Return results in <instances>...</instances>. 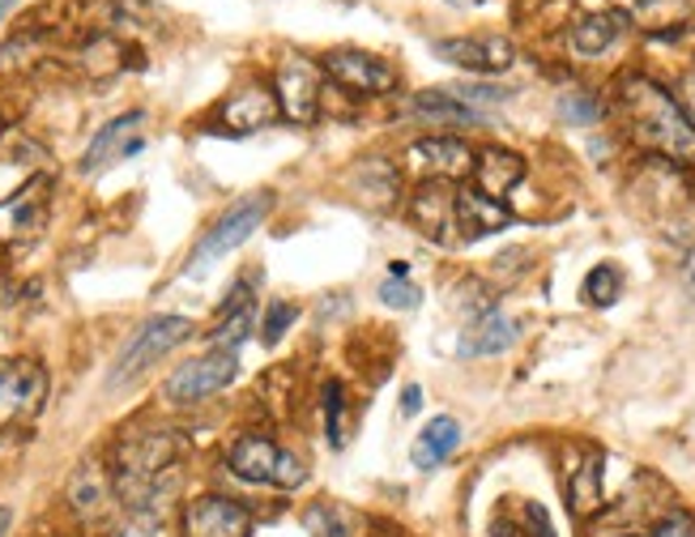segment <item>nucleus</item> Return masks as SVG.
Segmentation results:
<instances>
[{
    "instance_id": "obj_33",
    "label": "nucleus",
    "mask_w": 695,
    "mask_h": 537,
    "mask_svg": "<svg viewBox=\"0 0 695 537\" xmlns=\"http://www.w3.org/2000/svg\"><path fill=\"white\" fill-rule=\"evenodd\" d=\"M380 298H385V307H398V312H414L418 307V286H410L405 278H389L385 286H380Z\"/></svg>"
},
{
    "instance_id": "obj_17",
    "label": "nucleus",
    "mask_w": 695,
    "mask_h": 537,
    "mask_svg": "<svg viewBox=\"0 0 695 537\" xmlns=\"http://www.w3.org/2000/svg\"><path fill=\"white\" fill-rule=\"evenodd\" d=\"M474 188L487 193L491 200H503L521 180H525V158L512 154V149L487 146L483 154H474Z\"/></svg>"
},
{
    "instance_id": "obj_37",
    "label": "nucleus",
    "mask_w": 695,
    "mask_h": 537,
    "mask_svg": "<svg viewBox=\"0 0 695 537\" xmlns=\"http://www.w3.org/2000/svg\"><path fill=\"white\" fill-rule=\"evenodd\" d=\"M679 107H683V111H687V120H692L695 124V69L692 73H683V82H679Z\"/></svg>"
},
{
    "instance_id": "obj_21",
    "label": "nucleus",
    "mask_w": 695,
    "mask_h": 537,
    "mask_svg": "<svg viewBox=\"0 0 695 537\" xmlns=\"http://www.w3.org/2000/svg\"><path fill=\"white\" fill-rule=\"evenodd\" d=\"M606 461H601V452H585V461L568 474V503H572V512L581 516V521H589L601 512V503H606V490H601V478H606V469H601Z\"/></svg>"
},
{
    "instance_id": "obj_22",
    "label": "nucleus",
    "mask_w": 695,
    "mask_h": 537,
    "mask_svg": "<svg viewBox=\"0 0 695 537\" xmlns=\"http://www.w3.org/2000/svg\"><path fill=\"white\" fill-rule=\"evenodd\" d=\"M456 443H461V423L440 414V418H431L418 431V440L410 448V461H414V469H436V465H444L448 456L456 452Z\"/></svg>"
},
{
    "instance_id": "obj_31",
    "label": "nucleus",
    "mask_w": 695,
    "mask_h": 537,
    "mask_svg": "<svg viewBox=\"0 0 695 537\" xmlns=\"http://www.w3.org/2000/svg\"><path fill=\"white\" fill-rule=\"evenodd\" d=\"M295 316H298V307L291 298H273V303L265 307V320H260V342L278 345L286 338V329L295 325Z\"/></svg>"
},
{
    "instance_id": "obj_35",
    "label": "nucleus",
    "mask_w": 695,
    "mask_h": 537,
    "mask_svg": "<svg viewBox=\"0 0 695 537\" xmlns=\"http://www.w3.org/2000/svg\"><path fill=\"white\" fill-rule=\"evenodd\" d=\"M452 95L461 98V102H470V107H487V102H503L508 98V90H499V86H456Z\"/></svg>"
},
{
    "instance_id": "obj_39",
    "label": "nucleus",
    "mask_w": 695,
    "mask_h": 537,
    "mask_svg": "<svg viewBox=\"0 0 695 537\" xmlns=\"http://www.w3.org/2000/svg\"><path fill=\"white\" fill-rule=\"evenodd\" d=\"M683 282H687V291L695 294V252L687 256V265H683Z\"/></svg>"
},
{
    "instance_id": "obj_34",
    "label": "nucleus",
    "mask_w": 695,
    "mask_h": 537,
    "mask_svg": "<svg viewBox=\"0 0 695 537\" xmlns=\"http://www.w3.org/2000/svg\"><path fill=\"white\" fill-rule=\"evenodd\" d=\"M653 537H695V521L683 512V508H674L670 516H661V521H657Z\"/></svg>"
},
{
    "instance_id": "obj_43",
    "label": "nucleus",
    "mask_w": 695,
    "mask_h": 537,
    "mask_svg": "<svg viewBox=\"0 0 695 537\" xmlns=\"http://www.w3.org/2000/svg\"><path fill=\"white\" fill-rule=\"evenodd\" d=\"M13 4H17V0H0V17H4V13L13 9Z\"/></svg>"
},
{
    "instance_id": "obj_14",
    "label": "nucleus",
    "mask_w": 695,
    "mask_h": 537,
    "mask_svg": "<svg viewBox=\"0 0 695 537\" xmlns=\"http://www.w3.org/2000/svg\"><path fill=\"white\" fill-rule=\"evenodd\" d=\"M431 51L448 60V64H456V69H470V73H503V69H512V60H516V48L508 44V39H499V35H483V39H436Z\"/></svg>"
},
{
    "instance_id": "obj_8",
    "label": "nucleus",
    "mask_w": 695,
    "mask_h": 537,
    "mask_svg": "<svg viewBox=\"0 0 695 537\" xmlns=\"http://www.w3.org/2000/svg\"><path fill=\"white\" fill-rule=\"evenodd\" d=\"M273 98H278V111L291 124H298V129L316 124L320 120V73H316V64L303 60V56H291L273 73Z\"/></svg>"
},
{
    "instance_id": "obj_20",
    "label": "nucleus",
    "mask_w": 695,
    "mask_h": 537,
    "mask_svg": "<svg viewBox=\"0 0 695 537\" xmlns=\"http://www.w3.org/2000/svg\"><path fill=\"white\" fill-rule=\"evenodd\" d=\"M512 342H516V320L503 312H483L470 325V333L461 338V358H491V354H503Z\"/></svg>"
},
{
    "instance_id": "obj_36",
    "label": "nucleus",
    "mask_w": 695,
    "mask_h": 537,
    "mask_svg": "<svg viewBox=\"0 0 695 537\" xmlns=\"http://www.w3.org/2000/svg\"><path fill=\"white\" fill-rule=\"evenodd\" d=\"M525 516H529V529H534V537H554V529H550V516L542 503H525Z\"/></svg>"
},
{
    "instance_id": "obj_3",
    "label": "nucleus",
    "mask_w": 695,
    "mask_h": 537,
    "mask_svg": "<svg viewBox=\"0 0 695 537\" xmlns=\"http://www.w3.org/2000/svg\"><path fill=\"white\" fill-rule=\"evenodd\" d=\"M227 465L235 478L244 483H256V487H278V490H295L307 483V469L295 452L278 448L269 436H240L227 452Z\"/></svg>"
},
{
    "instance_id": "obj_18",
    "label": "nucleus",
    "mask_w": 695,
    "mask_h": 537,
    "mask_svg": "<svg viewBox=\"0 0 695 537\" xmlns=\"http://www.w3.org/2000/svg\"><path fill=\"white\" fill-rule=\"evenodd\" d=\"M410 115L427 120V124H448V129H478L487 124V111L461 102L452 90H423L410 98Z\"/></svg>"
},
{
    "instance_id": "obj_44",
    "label": "nucleus",
    "mask_w": 695,
    "mask_h": 537,
    "mask_svg": "<svg viewBox=\"0 0 695 537\" xmlns=\"http://www.w3.org/2000/svg\"><path fill=\"white\" fill-rule=\"evenodd\" d=\"M623 537H641V534H623Z\"/></svg>"
},
{
    "instance_id": "obj_28",
    "label": "nucleus",
    "mask_w": 695,
    "mask_h": 537,
    "mask_svg": "<svg viewBox=\"0 0 695 537\" xmlns=\"http://www.w3.org/2000/svg\"><path fill=\"white\" fill-rule=\"evenodd\" d=\"M320 405H325V436L329 448H342L346 443V385L342 380H329L320 389Z\"/></svg>"
},
{
    "instance_id": "obj_25",
    "label": "nucleus",
    "mask_w": 695,
    "mask_h": 537,
    "mask_svg": "<svg viewBox=\"0 0 695 537\" xmlns=\"http://www.w3.org/2000/svg\"><path fill=\"white\" fill-rule=\"evenodd\" d=\"M614 4L641 30H670L692 17V0H614Z\"/></svg>"
},
{
    "instance_id": "obj_24",
    "label": "nucleus",
    "mask_w": 695,
    "mask_h": 537,
    "mask_svg": "<svg viewBox=\"0 0 695 537\" xmlns=\"http://www.w3.org/2000/svg\"><path fill=\"white\" fill-rule=\"evenodd\" d=\"M623 26H627V17L614 9V13H589V17H581V22H572V30H568V44L576 56H601V51L610 48L619 35H623Z\"/></svg>"
},
{
    "instance_id": "obj_29",
    "label": "nucleus",
    "mask_w": 695,
    "mask_h": 537,
    "mask_svg": "<svg viewBox=\"0 0 695 537\" xmlns=\"http://www.w3.org/2000/svg\"><path fill=\"white\" fill-rule=\"evenodd\" d=\"M252 325H256V303L244 307V312H231V316H222V325L209 333V345L214 350H240V345L248 342Z\"/></svg>"
},
{
    "instance_id": "obj_10",
    "label": "nucleus",
    "mask_w": 695,
    "mask_h": 537,
    "mask_svg": "<svg viewBox=\"0 0 695 537\" xmlns=\"http://www.w3.org/2000/svg\"><path fill=\"white\" fill-rule=\"evenodd\" d=\"M325 73H329L342 90L363 95V98L389 95V90L398 86V69H393L389 60H380V56H371V51H354V48L329 51V56H325Z\"/></svg>"
},
{
    "instance_id": "obj_13",
    "label": "nucleus",
    "mask_w": 695,
    "mask_h": 537,
    "mask_svg": "<svg viewBox=\"0 0 695 537\" xmlns=\"http://www.w3.org/2000/svg\"><path fill=\"white\" fill-rule=\"evenodd\" d=\"M503 227H512V209L503 200H491L478 188H456V196H452V231H461L465 244L487 240V235H496Z\"/></svg>"
},
{
    "instance_id": "obj_7",
    "label": "nucleus",
    "mask_w": 695,
    "mask_h": 537,
    "mask_svg": "<svg viewBox=\"0 0 695 537\" xmlns=\"http://www.w3.org/2000/svg\"><path fill=\"white\" fill-rule=\"evenodd\" d=\"M240 376V354L235 350H209L193 363H180L167 385H162V401L167 405H197L205 396H218L235 385Z\"/></svg>"
},
{
    "instance_id": "obj_42",
    "label": "nucleus",
    "mask_w": 695,
    "mask_h": 537,
    "mask_svg": "<svg viewBox=\"0 0 695 537\" xmlns=\"http://www.w3.org/2000/svg\"><path fill=\"white\" fill-rule=\"evenodd\" d=\"M491 537H521V534H516L512 525H496V529H491Z\"/></svg>"
},
{
    "instance_id": "obj_23",
    "label": "nucleus",
    "mask_w": 695,
    "mask_h": 537,
    "mask_svg": "<svg viewBox=\"0 0 695 537\" xmlns=\"http://www.w3.org/2000/svg\"><path fill=\"white\" fill-rule=\"evenodd\" d=\"M69 503H73V512H77L82 521H99L102 512L111 508V483H107V474H102L95 461L77 465V474H73V483H69Z\"/></svg>"
},
{
    "instance_id": "obj_41",
    "label": "nucleus",
    "mask_w": 695,
    "mask_h": 537,
    "mask_svg": "<svg viewBox=\"0 0 695 537\" xmlns=\"http://www.w3.org/2000/svg\"><path fill=\"white\" fill-rule=\"evenodd\" d=\"M9 525H13V512H9V508H0V537L9 534Z\"/></svg>"
},
{
    "instance_id": "obj_12",
    "label": "nucleus",
    "mask_w": 695,
    "mask_h": 537,
    "mask_svg": "<svg viewBox=\"0 0 695 537\" xmlns=\"http://www.w3.org/2000/svg\"><path fill=\"white\" fill-rule=\"evenodd\" d=\"M48 222V180L35 175L31 184L0 196V240H31Z\"/></svg>"
},
{
    "instance_id": "obj_26",
    "label": "nucleus",
    "mask_w": 695,
    "mask_h": 537,
    "mask_svg": "<svg viewBox=\"0 0 695 537\" xmlns=\"http://www.w3.org/2000/svg\"><path fill=\"white\" fill-rule=\"evenodd\" d=\"M354 180H358V200L389 205V200L398 196V171H393L389 162H380V158H367Z\"/></svg>"
},
{
    "instance_id": "obj_30",
    "label": "nucleus",
    "mask_w": 695,
    "mask_h": 537,
    "mask_svg": "<svg viewBox=\"0 0 695 537\" xmlns=\"http://www.w3.org/2000/svg\"><path fill=\"white\" fill-rule=\"evenodd\" d=\"M623 291V273H619V265H594L589 269V278H585V298L594 303V307H610L614 298Z\"/></svg>"
},
{
    "instance_id": "obj_19",
    "label": "nucleus",
    "mask_w": 695,
    "mask_h": 537,
    "mask_svg": "<svg viewBox=\"0 0 695 537\" xmlns=\"http://www.w3.org/2000/svg\"><path fill=\"white\" fill-rule=\"evenodd\" d=\"M452 188H448L444 180H427L418 193L410 196V222L423 231V235H431V240H448V231H452Z\"/></svg>"
},
{
    "instance_id": "obj_6",
    "label": "nucleus",
    "mask_w": 695,
    "mask_h": 537,
    "mask_svg": "<svg viewBox=\"0 0 695 537\" xmlns=\"http://www.w3.org/2000/svg\"><path fill=\"white\" fill-rule=\"evenodd\" d=\"M48 401V371L35 358H0V431L31 427Z\"/></svg>"
},
{
    "instance_id": "obj_15",
    "label": "nucleus",
    "mask_w": 695,
    "mask_h": 537,
    "mask_svg": "<svg viewBox=\"0 0 695 537\" xmlns=\"http://www.w3.org/2000/svg\"><path fill=\"white\" fill-rule=\"evenodd\" d=\"M410 162L431 180H465L474 171V149L456 137H423L410 146Z\"/></svg>"
},
{
    "instance_id": "obj_40",
    "label": "nucleus",
    "mask_w": 695,
    "mask_h": 537,
    "mask_svg": "<svg viewBox=\"0 0 695 537\" xmlns=\"http://www.w3.org/2000/svg\"><path fill=\"white\" fill-rule=\"evenodd\" d=\"M389 278H410V265H405V260H393V265H389Z\"/></svg>"
},
{
    "instance_id": "obj_5",
    "label": "nucleus",
    "mask_w": 695,
    "mask_h": 537,
    "mask_svg": "<svg viewBox=\"0 0 695 537\" xmlns=\"http://www.w3.org/2000/svg\"><path fill=\"white\" fill-rule=\"evenodd\" d=\"M269 209H273V193L240 196V200L200 235V244L193 247V256H188V273H200V269H209V260H218V256L235 252L240 244H248L252 231H260V222L269 218Z\"/></svg>"
},
{
    "instance_id": "obj_4",
    "label": "nucleus",
    "mask_w": 695,
    "mask_h": 537,
    "mask_svg": "<svg viewBox=\"0 0 695 537\" xmlns=\"http://www.w3.org/2000/svg\"><path fill=\"white\" fill-rule=\"evenodd\" d=\"M193 333H197V329H193V320H188V316H149L146 325L129 338V345L120 350L115 371H111V389H120V385L137 380L142 371H149L158 358H167L175 345H184Z\"/></svg>"
},
{
    "instance_id": "obj_9",
    "label": "nucleus",
    "mask_w": 695,
    "mask_h": 537,
    "mask_svg": "<svg viewBox=\"0 0 695 537\" xmlns=\"http://www.w3.org/2000/svg\"><path fill=\"white\" fill-rule=\"evenodd\" d=\"M180 529L184 537H252V512L231 495H200L184 503Z\"/></svg>"
},
{
    "instance_id": "obj_1",
    "label": "nucleus",
    "mask_w": 695,
    "mask_h": 537,
    "mask_svg": "<svg viewBox=\"0 0 695 537\" xmlns=\"http://www.w3.org/2000/svg\"><path fill=\"white\" fill-rule=\"evenodd\" d=\"M619 115L627 124V137L641 149L661 154L666 162H679V167L695 162V124L666 86H657L648 77H623Z\"/></svg>"
},
{
    "instance_id": "obj_11",
    "label": "nucleus",
    "mask_w": 695,
    "mask_h": 537,
    "mask_svg": "<svg viewBox=\"0 0 695 537\" xmlns=\"http://www.w3.org/2000/svg\"><path fill=\"white\" fill-rule=\"evenodd\" d=\"M146 146V111H124L111 124H102L95 133V142L82 154V175H99L102 167L124 162L133 154H142Z\"/></svg>"
},
{
    "instance_id": "obj_32",
    "label": "nucleus",
    "mask_w": 695,
    "mask_h": 537,
    "mask_svg": "<svg viewBox=\"0 0 695 537\" xmlns=\"http://www.w3.org/2000/svg\"><path fill=\"white\" fill-rule=\"evenodd\" d=\"M559 115H563L568 124H581V129H589V124H597L601 107L594 102V95L576 90V95H563V98H559Z\"/></svg>"
},
{
    "instance_id": "obj_27",
    "label": "nucleus",
    "mask_w": 695,
    "mask_h": 537,
    "mask_svg": "<svg viewBox=\"0 0 695 537\" xmlns=\"http://www.w3.org/2000/svg\"><path fill=\"white\" fill-rule=\"evenodd\" d=\"M307 537H354V521L342 512V503H312L303 512Z\"/></svg>"
},
{
    "instance_id": "obj_2",
    "label": "nucleus",
    "mask_w": 695,
    "mask_h": 537,
    "mask_svg": "<svg viewBox=\"0 0 695 537\" xmlns=\"http://www.w3.org/2000/svg\"><path fill=\"white\" fill-rule=\"evenodd\" d=\"M175 452H180V440L171 431H146V436H129V440L115 443V490H120V499L137 512L154 508L167 490L158 478H171Z\"/></svg>"
},
{
    "instance_id": "obj_38",
    "label": "nucleus",
    "mask_w": 695,
    "mask_h": 537,
    "mask_svg": "<svg viewBox=\"0 0 695 537\" xmlns=\"http://www.w3.org/2000/svg\"><path fill=\"white\" fill-rule=\"evenodd\" d=\"M423 410V389L418 385H405V392H401V414H418Z\"/></svg>"
},
{
    "instance_id": "obj_16",
    "label": "nucleus",
    "mask_w": 695,
    "mask_h": 537,
    "mask_svg": "<svg viewBox=\"0 0 695 537\" xmlns=\"http://www.w3.org/2000/svg\"><path fill=\"white\" fill-rule=\"evenodd\" d=\"M278 115H282V111H278V98H273L269 86H260V82L235 90V95L222 102V124H227L231 133H240V137L269 129Z\"/></svg>"
}]
</instances>
